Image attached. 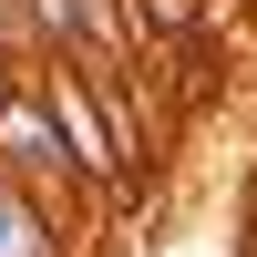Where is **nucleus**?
<instances>
[{"instance_id":"nucleus-1","label":"nucleus","mask_w":257,"mask_h":257,"mask_svg":"<svg viewBox=\"0 0 257 257\" xmlns=\"http://www.w3.org/2000/svg\"><path fill=\"white\" fill-rule=\"evenodd\" d=\"M31 82H41V103H52V123H62L72 175L82 185H123V144H113V113H103V72H82V62L62 52V62H31Z\"/></svg>"},{"instance_id":"nucleus-2","label":"nucleus","mask_w":257,"mask_h":257,"mask_svg":"<svg viewBox=\"0 0 257 257\" xmlns=\"http://www.w3.org/2000/svg\"><path fill=\"white\" fill-rule=\"evenodd\" d=\"M0 175H11V185H31V196H72V155H62V123H52V103H41V82L31 72H21V93L11 103H0Z\"/></svg>"},{"instance_id":"nucleus-4","label":"nucleus","mask_w":257,"mask_h":257,"mask_svg":"<svg viewBox=\"0 0 257 257\" xmlns=\"http://www.w3.org/2000/svg\"><path fill=\"white\" fill-rule=\"evenodd\" d=\"M21 72H31V62H11V52H0V103H11V93H21Z\"/></svg>"},{"instance_id":"nucleus-3","label":"nucleus","mask_w":257,"mask_h":257,"mask_svg":"<svg viewBox=\"0 0 257 257\" xmlns=\"http://www.w3.org/2000/svg\"><path fill=\"white\" fill-rule=\"evenodd\" d=\"M0 257H62V226H52V196L0 175Z\"/></svg>"}]
</instances>
